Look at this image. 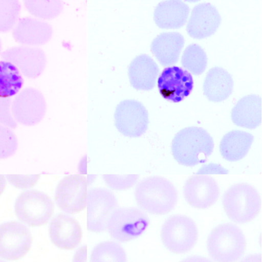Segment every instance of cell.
I'll use <instances>...</instances> for the list:
<instances>
[{
	"label": "cell",
	"mask_w": 262,
	"mask_h": 262,
	"mask_svg": "<svg viewBox=\"0 0 262 262\" xmlns=\"http://www.w3.org/2000/svg\"><path fill=\"white\" fill-rule=\"evenodd\" d=\"M213 148L212 137L204 128L197 126L187 127L180 130L171 144L174 159L186 166L205 163Z\"/></svg>",
	"instance_id": "cell-1"
},
{
	"label": "cell",
	"mask_w": 262,
	"mask_h": 262,
	"mask_svg": "<svg viewBox=\"0 0 262 262\" xmlns=\"http://www.w3.org/2000/svg\"><path fill=\"white\" fill-rule=\"evenodd\" d=\"M134 195L141 209L157 215L170 211L178 200L174 185L160 176H151L140 181L136 185Z\"/></svg>",
	"instance_id": "cell-2"
},
{
	"label": "cell",
	"mask_w": 262,
	"mask_h": 262,
	"mask_svg": "<svg viewBox=\"0 0 262 262\" xmlns=\"http://www.w3.org/2000/svg\"><path fill=\"white\" fill-rule=\"evenodd\" d=\"M210 256L216 262H235L244 254L246 246L241 229L231 224H223L210 233L207 242Z\"/></svg>",
	"instance_id": "cell-3"
},
{
	"label": "cell",
	"mask_w": 262,
	"mask_h": 262,
	"mask_svg": "<svg viewBox=\"0 0 262 262\" xmlns=\"http://www.w3.org/2000/svg\"><path fill=\"white\" fill-rule=\"evenodd\" d=\"M223 206L227 216L238 223L252 220L261 208V199L257 190L245 183L229 188L223 197Z\"/></svg>",
	"instance_id": "cell-4"
},
{
	"label": "cell",
	"mask_w": 262,
	"mask_h": 262,
	"mask_svg": "<svg viewBox=\"0 0 262 262\" xmlns=\"http://www.w3.org/2000/svg\"><path fill=\"white\" fill-rule=\"evenodd\" d=\"M54 204L46 193L36 189L27 190L17 198L15 213L24 224L32 227L45 225L51 219Z\"/></svg>",
	"instance_id": "cell-5"
},
{
	"label": "cell",
	"mask_w": 262,
	"mask_h": 262,
	"mask_svg": "<svg viewBox=\"0 0 262 262\" xmlns=\"http://www.w3.org/2000/svg\"><path fill=\"white\" fill-rule=\"evenodd\" d=\"M149 219L140 208L135 207L117 208L110 216L106 229L116 241L125 243L141 235L146 230Z\"/></svg>",
	"instance_id": "cell-6"
},
{
	"label": "cell",
	"mask_w": 262,
	"mask_h": 262,
	"mask_svg": "<svg viewBox=\"0 0 262 262\" xmlns=\"http://www.w3.org/2000/svg\"><path fill=\"white\" fill-rule=\"evenodd\" d=\"M161 236L165 247L171 252L181 254L191 250L198 238L195 223L188 216L175 215L163 224Z\"/></svg>",
	"instance_id": "cell-7"
},
{
	"label": "cell",
	"mask_w": 262,
	"mask_h": 262,
	"mask_svg": "<svg viewBox=\"0 0 262 262\" xmlns=\"http://www.w3.org/2000/svg\"><path fill=\"white\" fill-rule=\"evenodd\" d=\"M88 192V181L85 176L70 174L58 182L54 199L57 207L64 213L77 214L86 208Z\"/></svg>",
	"instance_id": "cell-8"
},
{
	"label": "cell",
	"mask_w": 262,
	"mask_h": 262,
	"mask_svg": "<svg viewBox=\"0 0 262 262\" xmlns=\"http://www.w3.org/2000/svg\"><path fill=\"white\" fill-rule=\"evenodd\" d=\"M33 238L29 228L18 222L0 224V258L8 261L18 260L30 251Z\"/></svg>",
	"instance_id": "cell-9"
},
{
	"label": "cell",
	"mask_w": 262,
	"mask_h": 262,
	"mask_svg": "<svg viewBox=\"0 0 262 262\" xmlns=\"http://www.w3.org/2000/svg\"><path fill=\"white\" fill-rule=\"evenodd\" d=\"M86 208L88 230L100 233L106 229L110 216L118 208V201L110 190L94 188L88 192Z\"/></svg>",
	"instance_id": "cell-10"
},
{
	"label": "cell",
	"mask_w": 262,
	"mask_h": 262,
	"mask_svg": "<svg viewBox=\"0 0 262 262\" xmlns=\"http://www.w3.org/2000/svg\"><path fill=\"white\" fill-rule=\"evenodd\" d=\"M115 125L123 136L130 138L141 136L147 130L148 114L144 105L135 99H125L117 105L114 113Z\"/></svg>",
	"instance_id": "cell-11"
},
{
	"label": "cell",
	"mask_w": 262,
	"mask_h": 262,
	"mask_svg": "<svg viewBox=\"0 0 262 262\" xmlns=\"http://www.w3.org/2000/svg\"><path fill=\"white\" fill-rule=\"evenodd\" d=\"M47 110L45 98L38 89L27 87L20 91L11 103L15 121L26 126H33L43 118Z\"/></svg>",
	"instance_id": "cell-12"
},
{
	"label": "cell",
	"mask_w": 262,
	"mask_h": 262,
	"mask_svg": "<svg viewBox=\"0 0 262 262\" xmlns=\"http://www.w3.org/2000/svg\"><path fill=\"white\" fill-rule=\"evenodd\" d=\"M4 60L14 64L25 76L34 79L43 72L47 57L40 48L26 45L13 46L1 53Z\"/></svg>",
	"instance_id": "cell-13"
},
{
	"label": "cell",
	"mask_w": 262,
	"mask_h": 262,
	"mask_svg": "<svg viewBox=\"0 0 262 262\" xmlns=\"http://www.w3.org/2000/svg\"><path fill=\"white\" fill-rule=\"evenodd\" d=\"M183 195L191 206L205 209L213 205L218 200L220 188L217 182L206 174H194L186 181Z\"/></svg>",
	"instance_id": "cell-14"
},
{
	"label": "cell",
	"mask_w": 262,
	"mask_h": 262,
	"mask_svg": "<svg viewBox=\"0 0 262 262\" xmlns=\"http://www.w3.org/2000/svg\"><path fill=\"white\" fill-rule=\"evenodd\" d=\"M193 79L189 72L173 66L165 68L158 80L161 95L165 99L179 102L190 93L193 88Z\"/></svg>",
	"instance_id": "cell-15"
},
{
	"label": "cell",
	"mask_w": 262,
	"mask_h": 262,
	"mask_svg": "<svg viewBox=\"0 0 262 262\" xmlns=\"http://www.w3.org/2000/svg\"><path fill=\"white\" fill-rule=\"evenodd\" d=\"M49 234L54 246L66 250L77 247L83 236L82 228L78 221L64 213H58L51 220Z\"/></svg>",
	"instance_id": "cell-16"
},
{
	"label": "cell",
	"mask_w": 262,
	"mask_h": 262,
	"mask_svg": "<svg viewBox=\"0 0 262 262\" xmlns=\"http://www.w3.org/2000/svg\"><path fill=\"white\" fill-rule=\"evenodd\" d=\"M221 22V16L214 6L208 3L199 4L191 12L186 31L192 38L203 39L212 35Z\"/></svg>",
	"instance_id": "cell-17"
},
{
	"label": "cell",
	"mask_w": 262,
	"mask_h": 262,
	"mask_svg": "<svg viewBox=\"0 0 262 262\" xmlns=\"http://www.w3.org/2000/svg\"><path fill=\"white\" fill-rule=\"evenodd\" d=\"M52 34L53 29L50 24L31 16L19 18L12 31L16 41L30 46L46 43Z\"/></svg>",
	"instance_id": "cell-18"
},
{
	"label": "cell",
	"mask_w": 262,
	"mask_h": 262,
	"mask_svg": "<svg viewBox=\"0 0 262 262\" xmlns=\"http://www.w3.org/2000/svg\"><path fill=\"white\" fill-rule=\"evenodd\" d=\"M159 72L155 60L148 55L140 54L131 61L128 75L132 85L136 89L150 90L155 85Z\"/></svg>",
	"instance_id": "cell-19"
},
{
	"label": "cell",
	"mask_w": 262,
	"mask_h": 262,
	"mask_svg": "<svg viewBox=\"0 0 262 262\" xmlns=\"http://www.w3.org/2000/svg\"><path fill=\"white\" fill-rule=\"evenodd\" d=\"M184 42L179 33H162L152 40L150 50L162 66H171L178 62Z\"/></svg>",
	"instance_id": "cell-20"
},
{
	"label": "cell",
	"mask_w": 262,
	"mask_h": 262,
	"mask_svg": "<svg viewBox=\"0 0 262 262\" xmlns=\"http://www.w3.org/2000/svg\"><path fill=\"white\" fill-rule=\"evenodd\" d=\"M188 6L180 0L162 1L156 7L154 19L162 29H177L186 22L189 15Z\"/></svg>",
	"instance_id": "cell-21"
},
{
	"label": "cell",
	"mask_w": 262,
	"mask_h": 262,
	"mask_svg": "<svg viewBox=\"0 0 262 262\" xmlns=\"http://www.w3.org/2000/svg\"><path fill=\"white\" fill-rule=\"evenodd\" d=\"M231 120L237 126L254 129L261 122V99L256 95H249L241 98L233 107Z\"/></svg>",
	"instance_id": "cell-22"
},
{
	"label": "cell",
	"mask_w": 262,
	"mask_h": 262,
	"mask_svg": "<svg viewBox=\"0 0 262 262\" xmlns=\"http://www.w3.org/2000/svg\"><path fill=\"white\" fill-rule=\"evenodd\" d=\"M233 81L230 74L225 69L217 67L211 68L207 73L203 90L204 95L212 102H221L231 94Z\"/></svg>",
	"instance_id": "cell-23"
},
{
	"label": "cell",
	"mask_w": 262,
	"mask_h": 262,
	"mask_svg": "<svg viewBox=\"0 0 262 262\" xmlns=\"http://www.w3.org/2000/svg\"><path fill=\"white\" fill-rule=\"evenodd\" d=\"M253 140V135L248 132L231 130L225 134L221 141V154L228 161L240 160L247 154Z\"/></svg>",
	"instance_id": "cell-24"
},
{
	"label": "cell",
	"mask_w": 262,
	"mask_h": 262,
	"mask_svg": "<svg viewBox=\"0 0 262 262\" xmlns=\"http://www.w3.org/2000/svg\"><path fill=\"white\" fill-rule=\"evenodd\" d=\"M23 84V77L18 69L9 61L0 60V97L16 96Z\"/></svg>",
	"instance_id": "cell-25"
},
{
	"label": "cell",
	"mask_w": 262,
	"mask_h": 262,
	"mask_svg": "<svg viewBox=\"0 0 262 262\" xmlns=\"http://www.w3.org/2000/svg\"><path fill=\"white\" fill-rule=\"evenodd\" d=\"M124 248L114 241H107L97 244L92 249L90 262H127Z\"/></svg>",
	"instance_id": "cell-26"
},
{
	"label": "cell",
	"mask_w": 262,
	"mask_h": 262,
	"mask_svg": "<svg viewBox=\"0 0 262 262\" xmlns=\"http://www.w3.org/2000/svg\"><path fill=\"white\" fill-rule=\"evenodd\" d=\"M181 62L183 67L189 72L199 75L202 74L207 67V58L203 48L198 44L193 43L185 49Z\"/></svg>",
	"instance_id": "cell-27"
},
{
	"label": "cell",
	"mask_w": 262,
	"mask_h": 262,
	"mask_svg": "<svg viewBox=\"0 0 262 262\" xmlns=\"http://www.w3.org/2000/svg\"><path fill=\"white\" fill-rule=\"evenodd\" d=\"M23 2L26 10L39 19L54 18L63 9V3L60 0H26Z\"/></svg>",
	"instance_id": "cell-28"
},
{
	"label": "cell",
	"mask_w": 262,
	"mask_h": 262,
	"mask_svg": "<svg viewBox=\"0 0 262 262\" xmlns=\"http://www.w3.org/2000/svg\"><path fill=\"white\" fill-rule=\"evenodd\" d=\"M20 10L18 0H0V32L13 29L19 19Z\"/></svg>",
	"instance_id": "cell-29"
},
{
	"label": "cell",
	"mask_w": 262,
	"mask_h": 262,
	"mask_svg": "<svg viewBox=\"0 0 262 262\" xmlns=\"http://www.w3.org/2000/svg\"><path fill=\"white\" fill-rule=\"evenodd\" d=\"M18 141L10 128L0 124V159L12 156L16 151Z\"/></svg>",
	"instance_id": "cell-30"
},
{
	"label": "cell",
	"mask_w": 262,
	"mask_h": 262,
	"mask_svg": "<svg viewBox=\"0 0 262 262\" xmlns=\"http://www.w3.org/2000/svg\"><path fill=\"white\" fill-rule=\"evenodd\" d=\"M103 180L111 189L125 190L133 187L139 179L138 174H103Z\"/></svg>",
	"instance_id": "cell-31"
},
{
	"label": "cell",
	"mask_w": 262,
	"mask_h": 262,
	"mask_svg": "<svg viewBox=\"0 0 262 262\" xmlns=\"http://www.w3.org/2000/svg\"><path fill=\"white\" fill-rule=\"evenodd\" d=\"M40 174L31 175H6L9 182L15 188L21 189H29L38 182Z\"/></svg>",
	"instance_id": "cell-32"
},
{
	"label": "cell",
	"mask_w": 262,
	"mask_h": 262,
	"mask_svg": "<svg viewBox=\"0 0 262 262\" xmlns=\"http://www.w3.org/2000/svg\"><path fill=\"white\" fill-rule=\"evenodd\" d=\"M11 98L0 97V124L10 128H15L17 123L11 112Z\"/></svg>",
	"instance_id": "cell-33"
},
{
	"label": "cell",
	"mask_w": 262,
	"mask_h": 262,
	"mask_svg": "<svg viewBox=\"0 0 262 262\" xmlns=\"http://www.w3.org/2000/svg\"><path fill=\"white\" fill-rule=\"evenodd\" d=\"M87 246L86 245L79 247L75 252L72 262H87Z\"/></svg>",
	"instance_id": "cell-34"
},
{
	"label": "cell",
	"mask_w": 262,
	"mask_h": 262,
	"mask_svg": "<svg viewBox=\"0 0 262 262\" xmlns=\"http://www.w3.org/2000/svg\"><path fill=\"white\" fill-rule=\"evenodd\" d=\"M181 262H212L206 257L201 256H191L187 257Z\"/></svg>",
	"instance_id": "cell-35"
},
{
	"label": "cell",
	"mask_w": 262,
	"mask_h": 262,
	"mask_svg": "<svg viewBox=\"0 0 262 262\" xmlns=\"http://www.w3.org/2000/svg\"><path fill=\"white\" fill-rule=\"evenodd\" d=\"M241 262H261L260 254L249 255L243 258Z\"/></svg>",
	"instance_id": "cell-36"
},
{
	"label": "cell",
	"mask_w": 262,
	"mask_h": 262,
	"mask_svg": "<svg viewBox=\"0 0 262 262\" xmlns=\"http://www.w3.org/2000/svg\"><path fill=\"white\" fill-rule=\"evenodd\" d=\"M7 185V178L6 176L0 174V196L4 192Z\"/></svg>",
	"instance_id": "cell-37"
},
{
	"label": "cell",
	"mask_w": 262,
	"mask_h": 262,
	"mask_svg": "<svg viewBox=\"0 0 262 262\" xmlns=\"http://www.w3.org/2000/svg\"><path fill=\"white\" fill-rule=\"evenodd\" d=\"M1 50H2V42H1V40L0 39V54L1 53Z\"/></svg>",
	"instance_id": "cell-38"
},
{
	"label": "cell",
	"mask_w": 262,
	"mask_h": 262,
	"mask_svg": "<svg viewBox=\"0 0 262 262\" xmlns=\"http://www.w3.org/2000/svg\"><path fill=\"white\" fill-rule=\"evenodd\" d=\"M0 262H6V261H4V260H2V259H0Z\"/></svg>",
	"instance_id": "cell-39"
}]
</instances>
